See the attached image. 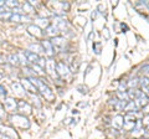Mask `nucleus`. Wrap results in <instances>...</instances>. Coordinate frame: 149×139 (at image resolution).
Instances as JSON below:
<instances>
[{
  "label": "nucleus",
  "instance_id": "f257e3e1",
  "mask_svg": "<svg viewBox=\"0 0 149 139\" xmlns=\"http://www.w3.org/2000/svg\"><path fill=\"white\" fill-rule=\"evenodd\" d=\"M29 80L32 82V85H34L37 91L40 92L41 95H42L45 97V99H47V101H54L55 98V95H54V92L51 91L50 87L46 85V83L41 80V78H35V77H30Z\"/></svg>",
  "mask_w": 149,
  "mask_h": 139
},
{
  "label": "nucleus",
  "instance_id": "f03ea898",
  "mask_svg": "<svg viewBox=\"0 0 149 139\" xmlns=\"http://www.w3.org/2000/svg\"><path fill=\"white\" fill-rule=\"evenodd\" d=\"M9 119H10V122L15 127L22 128V129H27L30 127V120L22 114H13L9 117Z\"/></svg>",
  "mask_w": 149,
  "mask_h": 139
},
{
  "label": "nucleus",
  "instance_id": "7ed1b4c3",
  "mask_svg": "<svg viewBox=\"0 0 149 139\" xmlns=\"http://www.w3.org/2000/svg\"><path fill=\"white\" fill-rule=\"evenodd\" d=\"M51 45H52L55 51H63L65 46H66V39L61 38V36H56L51 40Z\"/></svg>",
  "mask_w": 149,
  "mask_h": 139
},
{
  "label": "nucleus",
  "instance_id": "20e7f679",
  "mask_svg": "<svg viewBox=\"0 0 149 139\" xmlns=\"http://www.w3.org/2000/svg\"><path fill=\"white\" fill-rule=\"evenodd\" d=\"M56 71H57V75L60 77H63L66 78L71 75V71H70L68 66L65 62H57L56 63Z\"/></svg>",
  "mask_w": 149,
  "mask_h": 139
},
{
  "label": "nucleus",
  "instance_id": "39448f33",
  "mask_svg": "<svg viewBox=\"0 0 149 139\" xmlns=\"http://www.w3.org/2000/svg\"><path fill=\"white\" fill-rule=\"evenodd\" d=\"M27 32H29L30 35L35 36L36 39H41L44 36V31L41 30V27H39L36 24H31L27 26Z\"/></svg>",
  "mask_w": 149,
  "mask_h": 139
},
{
  "label": "nucleus",
  "instance_id": "423d86ee",
  "mask_svg": "<svg viewBox=\"0 0 149 139\" xmlns=\"http://www.w3.org/2000/svg\"><path fill=\"white\" fill-rule=\"evenodd\" d=\"M4 109L8 112H15L17 111V101L14 98H5L4 99Z\"/></svg>",
  "mask_w": 149,
  "mask_h": 139
},
{
  "label": "nucleus",
  "instance_id": "0eeeda50",
  "mask_svg": "<svg viewBox=\"0 0 149 139\" xmlns=\"http://www.w3.org/2000/svg\"><path fill=\"white\" fill-rule=\"evenodd\" d=\"M45 68H46V71H47V73H50V75L52 76L54 78H55V77H58L57 71H56V62L54 61L52 58H49V60H47Z\"/></svg>",
  "mask_w": 149,
  "mask_h": 139
},
{
  "label": "nucleus",
  "instance_id": "6e6552de",
  "mask_svg": "<svg viewBox=\"0 0 149 139\" xmlns=\"http://www.w3.org/2000/svg\"><path fill=\"white\" fill-rule=\"evenodd\" d=\"M17 111H20L24 114H30L31 113V106L25 101H19L17 102Z\"/></svg>",
  "mask_w": 149,
  "mask_h": 139
},
{
  "label": "nucleus",
  "instance_id": "1a4fd4ad",
  "mask_svg": "<svg viewBox=\"0 0 149 139\" xmlns=\"http://www.w3.org/2000/svg\"><path fill=\"white\" fill-rule=\"evenodd\" d=\"M0 134H3V136L6 134L8 138H17V134L13 128L5 127V126H3V124H0Z\"/></svg>",
  "mask_w": 149,
  "mask_h": 139
},
{
  "label": "nucleus",
  "instance_id": "9d476101",
  "mask_svg": "<svg viewBox=\"0 0 149 139\" xmlns=\"http://www.w3.org/2000/svg\"><path fill=\"white\" fill-rule=\"evenodd\" d=\"M21 86L24 87L25 91L30 92V93H36V92H37V88L34 85H32V82L29 80V78H24V80L21 81Z\"/></svg>",
  "mask_w": 149,
  "mask_h": 139
},
{
  "label": "nucleus",
  "instance_id": "9b49d317",
  "mask_svg": "<svg viewBox=\"0 0 149 139\" xmlns=\"http://www.w3.org/2000/svg\"><path fill=\"white\" fill-rule=\"evenodd\" d=\"M41 45H42V47H44V52L47 55V56L52 57L54 54H55V50H54V47H52V45H51V41L44 40L42 42H41Z\"/></svg>",
  "mask_w": 149,
  "mask_h": 139
},
{
  "label": "nucleus",
  "instance_id": "f8f14e48",
  "mask_svg": "<svg viewBox=\"0 0 149 139\" xmlns=\"http://www.w3.org/2000/svg\"><path fill=\"white\" fill-rule=\"evenodd\" d=\"M24 52H25V56H26V58H27V61H29L30 63H32V65H36L37 62H39L40 57H39V55L34 52V51L26 50V51H24Z\"/></svg>",
  "mask_w": 149,
  "mask_h": 139
},
{
  "label": "nucleus",
  "instance_id": "ddd939ff",
  "mask_svg": "<svg viewBox=\"0 0 149 139\" xmlns=\"http://www.w3.org/2000/svg\"><path fill=\"white\" fill-rule=\"evenodd\" d=\"M112 124H113V127L117 128V129L123 128V126H124V117L123 115H116V117L113 118V120H112Z\"/></svg>",
  "mask_w": 149,
  "mask_h": 139
},
{
  "label": "nucleus",
  "instance_id": "4468645a",
  "mask_svg": "<svg viewBox=\"0 0 149 139\" xmlns=\"http://www.w3.org/2000/svg\"><path fill=\"white\" fill-rule=\"evenodd\" d=\"M11 87H13L14 92H15L17 96H20V97L25 96V91H24V87L21 86V83H19V82H13V83H11Z\"/></svg>",
  "mask_w": 149,
  "mask_h": 139
},
{
  "label": "nucleus",
  "instance_id": "2eb2a0df",
  "mask_svg": "<svg viewBox=\"0 0 149 139\" xmlns=\"http://www.w3.org/2000/svg\"><path fill=\"white\" fill-rule=\"evenodd\" d=\"M148 101H149V98L143 93L141 97H139V98L136 99V104H137V107H138V108H144L147 104H149V102H148Z\"/></svg>",
  "mask_w": 149,
  "mask_h": 139
},
{
  "label": "nucleus",
  "instance_id": "dca6fc26",
  "mask_svg": "<svg viewBox=\"0 0 149 139\" xmlns=\"http://www.w3.org/2000/svg\"><path fill=\"white\" fill-rule=\"evenodd\" d=\"M29 20H30L29 17L22 15V14H14V13H13V16L10 19V21H13V22H25V21H29Z\"/></svg>",
  "mask_w": 149,
  "mask_h": 139
},
{
  "label": "nucleus",
  "instance_id": "f3484780",
  "mask_svg": "<svg viewBox=\"0 0 149 139\" xmlns=\"http://www.w3.org/2000/svg\"><path fill=\"white\" fill-rule=\"evenodd\" d=\"M58 31H60V29L54 24V25H50L47 29H46V32H45V34H46V35H49V36H52V38H56V35H57V32H58Z\"/></svg>",
  "mask_w": 149,
  "mask_h": 139
},
{
  "label": "nucleus",
  "instance_id": "a211bd4d",
  "mask_svg": "<svg viewBox=\"0 0 149 139\" xmlns=\"http://www.w3.org/2000/svg\"><path fill=\"white\" fill-rule=\"evenodd\" d=\"M137 109H138V107H137L136 102H133V101H129L127 103V106H125V108H124V111H127L128 113H133V112H136Z\"/></svg>",
  "mask_w": 149,
  "mask_h": 139
},
{
  "label": "nucleus",
  "instance_id": "6ab92c4d",
  "mask_svg": "<svg viewBox=\"0 0 149 139\" xmlns=\"http://www.w3.org/2000/svg\"><path fill=\"white\" fill-rule=\"evenodd\" d=\"M8 62L10 65H14V66H16V65L20 63V61H19V57H17V54H11L8 56Z\"/></svg>",
  "mask_w": 149,
  "mask_h": 139
},
{
  "label": "nucleus",
  "instance_id": "aec40b11",
  "mask_svg": "<svg viewBox=\"0 0 149 139\" xmlns=\"http://www.w3.org/2000/svg\"><path fill=\"white\" fill-rule=\"evenodd\" d=\"M143 95V92H141V91H138V90H136V88H134V90H129L128 91V97H129V99L130 98H139V97H141Z\"/></svg>",
  "mask_w": 149,
  "mask_h": 139
},
{
  "label": "nucleus",
  "instance_id": "412c9836",
  "mask_svg": "<svg viewBox=\"0 0 149 139\" xmlns=\"http://www.w3.org/2000/svg\"><path fill=\"white\" fill-rule=\"evenodd\" d=\"M139 85L142 86V88L148 92L149 91V78L148 77H142L141 78V81H139Z\"/></svg>",
  "mask_w": 149,
  "mask_h": 139
},
{
  "label": "nucleus",
  "instance_id": "4be33fe9",
  "mask_svg": "<svg viewBox=\"0 0 149 139\" xmlns=\"http://www.w3.org/2000/svg\"><path fill=\"white\" fill-rule=\"evenodd\" d=\"M31 50H34L35 54H41V52H44V47H42V45H40V44H31V45H30V51H31Z\"/></svg>",
  "mask_w": 149,
  "mask_h": 139
},
{
  "label": "nucleus",
  "instance_id": "5701e85b",
  "mask_svg": "<svg viewBox=\"0 0 149 139\" xmlns=\"http://www.w3.org/2000/svg\"><path fill=\"white\" fill-rule=\"evenodd\" d=\"M55 25L57 26L60 30H65V27L67 26V22H66V20H63V19H57V21H56Z\"/></svg>",
  "mask_w": 149,
  "mask_h": 139
},
{
  "label": "nucleus",
  "instance_id": "b1692460",
  "mask_svg": "<svg viewBox=\"0 0 149 139\" xmlns=\"http://www.w3.org/2000/svg\"><path fill=\"white\" fill-rule=\"evenodd\" d=\"M36 25L39 26V27H40V26L46 27V29H47V27L50 26V25H49V20H47V19H37Z\"/></svg>",
  "mask_w": 149,
  "mask_h": 139
},
{
  "label": "nucleus",
  "instance_id": "393cba45",
  "mask_svg": "<svg viewBox=\"0 0 149 139\" xmlns=\"http://www.w3.org/2000/svg\"><path fill=\"white\" fill-rule=\"evenodd\" d=\"M117 97L119 98V101H127L129 102V97H128V93L127 92H117Z\"/></svg>",
  "mask_w": 149,
  "mask_h": 139
},
{
  "label": "nucleus",
  "instance_id": "a878e982",
  "mask_svg": "<svg viewBox=\"0 0 149 139\" xmlns=\"http://www.w3.org/2000/svg\"><path fill=\"white\" fill-rule=\"evenodd\" d=\"M17 57H19V61H20L21 63H27L29 61H27V58L25 56V52L24 51H20V52H17Z\"/></svg>",
  "mask_w": 149,
  "mask_h": 139
},
{
  "label": "nucleus",
  "instance_id": "bb28decb",
  "mask_svg": "<svg viewBox=\"0 0 149 139\" xmlns=\"http://www.w3.org/2000/svg\"><path fill=\"white\" fill-rule=\"evenodd\" d=\"M139 85V80L138 78H132L129 82H128V87L130 90H134V87H137Z\"/></svg>",
  "mask_w": 149,
  "mask_h": 139
},
{
  "label": "nucleus",
  "instance_id": "cd10ccee",
  "mask_svg": "<svg viewBox=\"0 0 149 139\" xmlns=\"http://www.w3.org/2000/svg\"><path fill=\"white\" fill-rule=\"evenodd\" d=\"M5 6H6V8L16 9V8L19 6V3H17V1H14V0H8V1H5Z\"/></svg>",
  "mask_w": 149,
  "mask_h": 139
},
{
  "label": "nucleus",
  "instance_id": "c85d7f7f",
  "mask_svg": "<svg viewBox=\"0 0 149 139\" xmlns=\"http://www.w3.org/2000/svg\"><path fill=\"white\" fill-rule=\"evenodd\" d=\"M127 103H128L127 101H118V103L116 104V108H118V109H124L125 106H127Z\"/></svg>",
  "mask_w": 149,
  "mask_h": 139
},
{
  "label": "nucleus",
  "instance_id": "c756f323",
  "mask_svg": "<svg viewBox=\"0 0 149 139\" xmlns=\"http://www.w3.org/2000/svg\"><path fill=\"white\" fill-rule=\"evenodd\" d=\"M46 62H47V60H45V58H42V57H40L39 62H37L36 65H37V66H40L41 68H45V67H46Z\"/></svg>",
  "mask_w": 149,
  "mask_h": 139
},
{
  "label": "nucleus",
  "instance_id": "7c9ffc66",
  "mask_svg": "<svg viewBox=\"0 0 149 139\" xmlns=\"http://www.w3.org/2000/svg\"><path fill=\"white\" fill-rule=\"evenodd\" d=\"M5 97H6V90H5V87L0 86V99H5Z\"/></svg>",
  "mask_w": 149,
  "mask_h": 139
},
{
  "label": "nucleus",
  "instance_id": "2f4dec72",
  "mask_svg": "<svg viewBox=\"0 0 149 139\" xmlns=\"http://www.w3.org/2000/svg\"><path fill=\"white\" fill-rule=\"evenodd\" d=\"M127 83H124V82H120V85H119V92H125V90H127Z\"/></svg>",
  "mask_w": 149,
  "mask_h": 139
},
{
  "label": "nucleus",
  "instance_id": "473e14b6",
  "mask_svg": "<svg viewBox=\"0 0 149 139\" xmlns=\"http://www.w3.org/2000/svg\"><path fill=\"white\" fill-rule=\"evenodd\" d=\"M142 72L143 75H149V65H146V66L142 67Z\"/></svg>",
  "mask_w": 149,
  "mask_h": 139
},
{
  "label": "nucleus",
  "instance_id": "72a5a7b5",
  "mask_svg": "<svg viewBox=\"0 0 149 139\" xmlns=\"http://www.w3.org/2000/svg\"><path fill=\"white\" fill-rule=\"evenodd\" d=\"M6 117V113H5V109L3 107H0V119H4Z\"/></svg>",
  "mask_w": 149,
  "mask_h": 139
},
{
  "label": "nucleus",
  "instance_id": "f704fd0d",
  "mask_svg": "<svg viewBox=\"0 0 149 139\" xmlns=\"http://www.w3.org/2000/svg\"><path fill=\"white\" fill-rule=\"evenodd\" d=\"M142 112H143V113H147V114L149 113V104H147L146 107L143 108V111H142Z\"/></svg>",
  "mask_w": 149,
  "mask_h": 139
},
{
  "label": "nucleus",
  "instance_id": "c9c22d12",
  "mask_svg": "<svg viewBox=\"0 0 149 139\" xmlns=\"http://www.w3.org/2000/svg\"><path fill=\"white\" fill-rule=\"evenodd\" d=\"M143 123H144V124H147V127H148V126H149V117H146V118H144V119H143Z\"/></svg>",
  "mask_w": 149,
  "mask_h": 139
},
{
  "label": "nucleus",
  "instance_id": "e433bc0d",
  "mask_svg": "<svg viewBox=\"0 0 149 139\" xmlns=\"http://www.w3.org/2000/svg\"><path fill=\"white\" fill-rule=\"evenodd\" d=\"M4 5H5V1H4V0H0V9H3Z\"/></svg>",
  "mask_w": 149,
  "mask_h": 139
},
{
  "label": "nucleus",
  "instance_id": "4c0bfd02",
  "mask_svg": "<svg viewBox=\"0 0 149 139\" xmlns=\"http://www.w3.org/2000/svg\"><path fill=\"white\" fill-rule=\"evenodd\" d=\"M96 16H97V11H93L92 13V19H96Z\"/></svg>",
  "mask_w": 149,
  "mask_h": 139
},
{
  "label": "nucleus",
  "instance_id": "58836bf2",
  "mask_svg": "<svg viewBox=\"0 0 149 139\" xmlns=\"http://www.w3.org/2000/svg\"><path fill=\"white\" fill-rule=\"evenodd\" d=\"M143 4H144V5H146L147 8H149V1H144Z\"/></svg>",
  "mask_w": 149,
  "mask_h": 139
},
{
  "label": "nucleus",
  "instance_id": "ea45409f",
  "mask_svg": "<svg viewBox=\"0 0 149 139\" xmlns=\"http://www.w3.org/2000/svg\"><path fill=\"white\" fill-rule=\"evenodd\" d=\"M4 62V58H3V56H0V63H3Z\"/></svg>",
  "mask_w": 149,
  "mask_h": 139
},
{
  "label": "nucleus",
  "instance_id": "a19ab883",
  "mask_svg": "<svg viewBox=\"0 0 149 139\" xmlns=\"http://www.w3.org/2000/svg\"><path fill=\"white\" fill-rule=\"evenodd\" d=\"M3 77H4V75H3L1 72H0V80H3Z\"/></svg>",
  "mask_w": 149,
  "mask_h": 139
},
{
  "label": "nucleus",
  "instance_id": "79ce46f5",
  "mask_svg": "<svg viewBox=\"0 0 149 139\" xmlns=\"http://www.w3.org/2000/svg\"><path fill=\"white\" fill-rule=\"evenodd\" d=\"M148 96H149V91H148Z\"/></svg>",
  "mask_w": 149,
  "mask_h": 139
}]
</instances>
